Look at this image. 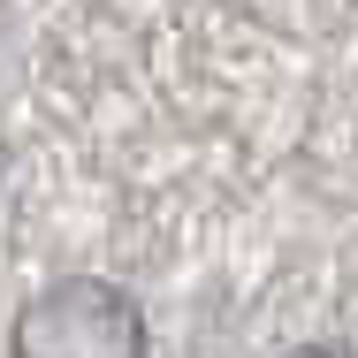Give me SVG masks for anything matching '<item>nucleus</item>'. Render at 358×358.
<instances>
[{
    "label": "nucleus",
    "instance_id": "obj_1",
    "mask_svg": "<svg viewBox=\"0 0 358 358\" xmlns=\"http://www.w3.org/2000/svg\"><path fill=\"white\" fill-rule=\"evenodd\" d=\"M15 358H145V313L115 282H54L15 313Z\"/></svg>",
    "mask_w": 358,
    "mask_h": 358
},
{
    "label": "nucleus",
    "instance_id": "obj_2",
    "mask_svg": "<svg viewBox=\"0 0 358 358\" xmlns=\"http://www.w3.org/2000/svg\"><path fill=\"white\" fill-rule=\"evenodd\" d=\"M297 358H358V351H336V343H313V351H297Z\"/></svg>",
    "mask_w": 358,
    "mask_h": 358
}]
</instances>
